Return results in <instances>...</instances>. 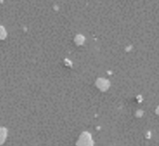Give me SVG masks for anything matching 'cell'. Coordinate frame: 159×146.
<instances>
[{
    "label": "cell",
    "instance_id": "6da1fadb",
    "mask_svg": "<svg viewBox=\"0 0 159 146\" xmlns=\"http://www.w3.org/2000/svg\"><path fill=\"white\" fill-rule=\"evenodd\" d=\"M78 146H92V139L88 133H84L78 141Z\"/></svg>",
    "mask_w": 159,
    "mask_h": 146
},
{
    "label": "cell",
    "instance_id": "7a4b0ae2",
    "mask_svg": "<svg viewBox=\"0 0 159 146\" xmlns=\"http://www.w3.org/2000/svg\"><path fill=\"white\" fill-rule=\"evenodd\" d=\"M5 138H6V129L5 128H0V144L3 143Z\"/></svg>",
    "mask_w": 159,
    "mask_h": 146
}]
</instances>
